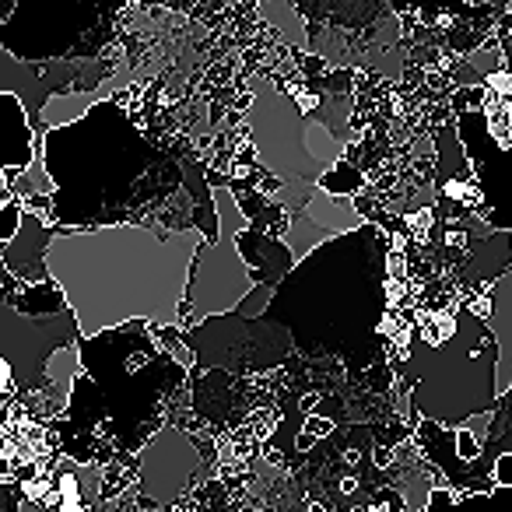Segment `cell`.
<instances>
[{
	"label": "cell",
	"instance_id": "cell-1",
	"mask_svg": "<svg viewBox=\"0 0 512 512\" xmlns=\"http://www.w3.org/2000/svg\"><path fill=\"white\" fill-rule=\"evenodd\" d=\"M207 235L200 228L99 225L57 232L46 267L78 316L81 337L144 320L151 327L183 323L193 256Z\"/></svg>",
	"mask_w": 512,
	"mask_h": 512
},
{
	"label": "cell",
	"instance_id": "cell-2",
	"mask_svg": "<svg viewBox=\"0 0 512 512\" xmlns=\"http://www.w3.org/2000/svg\"><path fill=\"white\" fill-rule=\"evenodd\" d=\"M390 235L376 221L334 235L281 278L264 320L281 323L302 355H337L355 376L372 362L386 316Z\"/></svg>",
	"mask_w": 512,
	"mask_h": 512
},
{
	"label": "cell",
	"instance_id": "cell-3",
	"mask_svg": "<svg viewBox=\"0 0 512 512\" xmlns=\"http://www.w3.org/2000/svg\"><path fill=\"white\" fill-rule=\"evenodd\" d=\"M43 169L53 179L50 218L64 225H127L137 211L141 225L158 214L179 183H162L165 162L134 130L120 102H95L74 123L39 137Z\"/></svg>",
	"mask_w": 512,
	"mask_h": 512
},
{
	"label": "cell",
	"instance_id": "cell-4",
	"mask_svg": "<svg viewBox=\"0 0 512 512\" xmlns=\"http://www.w3.org/2000/svg\"><path fill=\"white\" fill-rule=\"evenodd\" d=\"M393 372L407 376L414 414L446 428H460L498 404V341L488 320H477L463 302L456 334L442 348H428L414 337L411 355L393 362Z\"/></svg>",
	"mask_w": 512,
	"mask_h": 512
},
{
	"label": "cell",
	"instance_id": "cell-5",
	"mask_svg": "<svg viewBox=\"0 0 512 512\" xmlns=\"http://www.w3.org/2000/svg\"><path fill=\"white\" fill-rule=\"evenodd\" d=\"M249 127H253V141L264 165L278 172L281 183L288 186H316L323 172L344 158L341 137L306 120L302 109L285 92H274L267 81L256 85Z\"/></svg>",
	"mask_w": 512,
	"mask_h": 512
},
{
	"label": "cell",
	"instance_id": "cell-6",
	"mask_svg": "<svg viewBox=\"0 0 512 512\" xmlns=\"http://www.w3.org/2000/svg\"><path fill=\"white\" fill-rule=\"evenodd\" d=\"M78 341L81 330L71 306L64 313L29 316L0 292V407L43 404L53 355Z\"/></svg>",
	"mask_w": 512,
	"mask_h": 512
},
{
	"label": "cell",
	"instance_id": "cell-7",
	"mask_svg": "<svg viewBox=\"0 0 512 512\" xmlns=\"http://www.w3.org/2000/svg\"><path fill=\"white\" fill-rule=\"evenodd\" d=\"M214 207H218V239L200 242L197 256H193L190 271V288H186V306H183V323L190 327L207 316L232 313L242 299L256 288L253 271L239 253V232L249 225V218L242 214L235 190L228 183L214 186Z\"/></svg>",
	"mask_w": 512,
	"mask_h": 512
},
{
	"label": "cell",
	"instance_id": "cell-8",
	"mask_svg": "<svg viewBox=\"0 0 512 512\" xmlns=\"http://www.w3.org/2000/svg\"><path fill=\"white\" fill-rule=\"evenodd\" d=\"M39 162L36 127L25 116V102L0 88V176L15 183Z\"/></svg>",
	"mask_w": 512,
	"mask_h": 512
},
{
	"label": "cell",
	"instance_id": "cell-9",
	"mask_svg": "<svg viewBox=\"0 0 512 512\" xmlns=\"http://www.w3.org/2000/svg\"><path fill=\"white\" fill-rule=\"evenodd\" d=\"M53 235L57 232L46 225V214L25 207L15 239L4 246V271H8L15 281H22V285H39V281H46L50 278L46 246H50Z\"/></svg>",
	"mask_w": 512,
	"mask_h": 512
},
{
	"label": "cell",
	"instance_id": "cell-10",
	"mask_svg": "<svg viewBox=\"0 0 512 512\" xmlns=\"http://www.w3.org/2000/svg\"><path fill=\"white\" fill-rule=\"evenodd\" d=\"M239 253H242V260L249 264V271H253L256 285H271L274 292H278L281 278H285V274L299 264V260H295V253L288 249V242L281 239V235H267V232H260V228H253V225H246L239 232Z\"/></svg>",
	"mask_w": 512,
	"mask_h": 512
},
{
	"label": "cell",
	"instance_id": "cell-11",
	"mask_svg": "<svg viewBox=\"0 0 512 512\" xmlns=\"http://www.w3.org/2000/svg\"><path fill=\"white\" fill-rule=\"evenodd\" d=\"M197 460L200 456L190 453L179 463H165V446L155 435V439L144 446V456H141V491L158 498V502H172V498H179L186 491V481H190V474L197 470Z\"/></svg>",
	"mask_w": 512,
	"mask_h": 512
},
{
	"label": "cell",
	"instance_id": "cell-12",
	"mask_svg": "<svg viewBox=\"0 0 512 512\" xmlns=\"http://www.w3.org/2000/svg\"><path fill=\"white\" fill-rule=\"evenodd\" d=\"M306 214L316 221V225L330 228L334 235L355 232V228L365 225V218H362V211H358L355 197H334V193H327L320 183H316L313 197H309Z\"/></svg>",
	"mask_w": 512,
	"mask_h": 512
},
{
	"label": "cell",
	"instance_id": "cell-13",
	"mask_svg": "<svg viewBox=\"0 0 512 512\" xmlns=\"http://www.w3.org/2000/svg\"><path fill=\"white\" fill-rule=\"evenodd\" d=\"M281 239L288 242V249L295 253V260H302V256L313 253L320 242L334 239V232H330V228H323V225H316L306 211H295L292 221H288V232L281 235Z\"/></svg>",
	"mask_w": 512,
	"mask_h": 512
},
{
	"label": "cell",
	"instance_id": "cell-14",
	"mask_svg": "<svg viewBox=\"0 0 512 512\" xmlns=\"http://www.w3.org/2000/svg\"><path fill=\"white\" fill-rule=\"evenodd\" d=\"M320 186L327 193H334V197H358L365 186V176L358 165H351L348 158H341V162H334L327 172L320 176Z\"/></svg>",
	"mask_w": 512,
	"mask_h": 512
},
{
	"label": "cell",
	"instance_id": "cell-15",
	"mask_svg": "<svg viewBox=\"0 0 512 512\" xmlns=\"http://www.w3.org/2000/svg\"><path fill=\"white\" fill-rule=\"evenodd\" d=\"M456 502L460 512H512V484H495L491 491H463Z\"/></svg>",
	"mask_w": 512,
	"mask_h": 512
},
{
	"label": "cell",
	"instance_id": "cell-16",
	"mask_svg": "<svg viewBox=\"0 0 512 512\" xmlns=\"http://www.w3.org/2000/svg\"><path fill=\"white\" fill-rule=\"evenodd\" d=\"M481 435L477 432H470V428H456V456H460V460H477V456H481Z\"/></svg>",
	"mask_w": 512,
	"mask_h": 512
},
{
	"label": "cell",
	"instance_id": "cell-17",
	"mask_svg": "<svg viewBox=\"0 0 512 512\" xmlns=\"http://www.w3.org/2000/svg\"><path fill=\"white\" fill-rule=\"evenodd\" d=\"M425 512H460V502H456V491H453V488H432Z\"/></svg>",
	"mask_w": 512,
	"mask_h": 512
},
{
	"label": "cell",
	"instance_id": "cell-18",
	"mask_svg": "<svg viewBox=\"0 0 512 512\" xmlns=\"http://www.w3.org/2000/svg\"><path fill=\"white\" fill-rule=\"evenodd\" d=\"M306 432L309 435H316V439H323V435H330V432H334V421H330V418H323V414H309V418H306Z\"/></svg>",
	"mask_w": 512,
	"mask_h": 512
},
{
	"label": "cell",
	"instance_id": "cell-19",
	"mask_svg": "<svg viewBox=\"0 0 512 512\" xmlns=\"http://www.w3.org/2000/svg\"><path fill=\"white\" fill-rule=\"evenodd\" d=\"M491 474H495V484H512V453L498 456L495 467H491Z\"/></svg>",
	"mask_w": 512,
	"mask_h": 512
},
{
	"label": "cell",
	"instance_id": "cell-20",
	"mask_svg": "<svg viewBox=\"0 0 512 512\" xmlns=\"http://www.w3.org/2000/svg\"><path fill=\"white\" fill-rule=\"evenodd\" d=\"M309 512H327V509H323L320 502H313V505H309Z\"/></svg>",
	"mask_w": 512,
	"mask_h": 512
},
{
	"label": "cell",
	"instance_id": "cell-21",
	"mask_svg": "<svg viewBox=\"0 0 512 512\" xmlns=\"http://www.w3.org/2000/svg\"><path fill=\"white\" fill-rule=\"evenodd\" d=\"M351 512H372V505H358V509H351Z\"/></svg>",
	"mask_w": 512,
	"mask_h": 512
}]
</instances>
